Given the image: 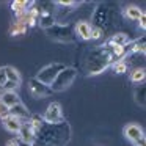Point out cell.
I'll use <instances>...</instances> for the list:
<instances>
[{
  "instance_id": "cell-1",
  "label": "cell",
  "mask_w": 146,
  "mask_h": 146,
  "mask_svg": "<svg viewBox=\"0 0 146 146\" xmlns=\"http://www.w3.org/2000/svg\"><path fill=\"white\" fill-rule=\"evenodd\" d=\"M77 77V71L72 69V68H66L64 66L63 69L58 72V76L55 77V80L50 83V91H63L66 90L71 83L74 82V79Z\"/></svg>"
},
{
  "instance_id": "cell-2",
  "label": "cell",
  "mask_w": 146,
  "mask_h": 146,
  "mask_svg": "<svg viewBox=\"0 0 146 146\" xmlns=\"http://www.w3.org/2000/svg\"><path fill=\"white\" fill-rule=\"evenodd\" d=\"M63 68H64V64H61V63H52V64H47V66H44L38 74H36L35 79L38 80V82L44 83L46 86H50V83L55 80V77L58 76V72H60V71L63 69Z\"/></svg>"
},
{
  "instance_id": "cell-3",
  "label": "cell",
  "mask_w": 146,
  "mask_h": 146,
  "mask_svg": "<svg viewBox=\"0 0 146 146\" xmlns=\"http://www.w3.org/2000/svg\"><path fill=\"white\" fill-rule=\"evenodd\" d=\"M124 135H126L127 140L133 143L135 146H146V137H145V132L143 129L138 126V124H127L124 127Z\"/></svg>"
},
{
  "instance_id": "cell-4",
  "label": "cell",
  "mask_w": 146,
  "mask_h": 146,
  "mask_svg": "<svg viewBox=\"0 0 146 146\" xmlns=\"http://www.w3.org/2000/svg\"><path fill=\"white\" fill-rule=\"evenodd\" d=\"M44 119L50 124H58L63 121V111H61V105L58 102H52L47 107L44 113Z\"/></svg>"
},
{
  "instance_id": "cell-5",
  "label": "cell",
  "mask_w": 146,
  "mask_h": 146,
  "mask_svg": "<svg viewBox=\"0 0 146 146\" xmlns=\"http://www.w3.org/2000/svg\"><path fill=\"white\" fill-rule=\"evenodd\" d=\"M29 90H30V94H32L33 98H47V96L50 94V88L46 86L44 83L38 82L36 79L30 80Z\"/></svg>"
},
{
  "instance_id": "cell-6",
  "label": "cell",
  "mask_w": 146,
  "mask_h": 146,
  "mask_svg": "<svg viewBox=\"0 0 146 146\" xmlns=\"http://www.w3.org/2000/svg\"><path fill=\"white\" fill-rule=\"evenodd\" d=\"M2 119H3V126H5V129H7L8 132L19 133L21 127H22V121L21 119H17L16 116H13V115H7V116H3Z\"/></svg>"
},
{
  "instance_id": "cell-7",
  "label": "cell",
  "mask_w": 146,
  "mask_h": 146,
  "mask_svg": "<svg viewBox=\"0 0 146 146\" xmlns=\"http://www.w3.org/2000/svg\"><path fill=\"white\" fill-rule=\"evenodd\" d=\"M0 102L5 105V107H13L16 104H21V99H19V94L16 91H5L3 94L0 96Z\"/></svg>"
},
{
  "instance_id": "cell-8",
  "label": "cell",
  "mask_w": 146,
  "mask_h": 146,
  "mask_svg": "<svg viewBox=\"0 0 146 146\" xmlns=\"http://www.w3.org/2000/svg\"><path fill=\"white\" fill-rule=\"evenodd\" d=\"M91 29L93 27L88 22H85V21H80V22L76 24V32L80 36V39H83V41L91 39Z\"/></svg>"
},
{
  "instance_id": "cell-9",
  "label": "cell",
  "mask_w": 146,
  "mask_h": 146,
  "mask_svg": "<svg viewBox=\"0 0 146 146\" xmlns=\"http://www.w3.org/2000/svg\"><path fill=\"white\" fill-rule=\"evenodd\" d=\"M8 115H13V116L17 118V119H24V118L29 116V110H27L25 105L16 104V105H13V107L8 108Z\"/></svg>"
},
{
  "instance_id": "cell-10",
  "label": "cell",
  "mask_w": 146,
  "mask_h": 146,
  "mask_svg": "<svg viewBox=\"0 0 146 146\" xmlns=\"http://www.w3.org/2000/svg\"><path fill=\"white\" fill-rule=\"evenodd\" d=\"M19 135H21V140L29 143V145H33V141H35V130L30 126H24L22 124V127L19 130Z\"/></svg>"
},
{
  "instance_id": "cell-11",
  "label": "cell",
  "mask_w": 146,
  "mask_h": 146,
  "mask_svg": "<svg viewBox=\"0 0 146 146\" xmlns=\"http://www.w3.org/2000/svg\"><path fill=\"white\" fill-rule=\"evenodd\" d=\"M5 74H7V82L16 83V85L21 83V74L17 72V69H14L11 66H5Z\"/></svg>"
},
{
  "instance_id": "cell-12",
  "label": "cell",
  "mask_w": 146,
  "mask_h": 146,
  "mask_svg": "<svg viewBox=\"0 0 146 146\" xmlns=\"http://www.w3.org/2000/svg\"><path fill=\"white\" fill-rule=\"evenodd\" d=\"M126 16L132 21H140V17L145 16V13H143L138 7H135V5H129V7L126 8Z\"/></svg>"
},
{
  "instance_id": "cell-13",
  "label": "cell",
  "mask_w": 146,
  "mask_h": 146,
  "mask_svg": "<svg viewBox=\"0 0 146 146\" xmlns=\"http://www.w3.org/2000/svg\"><path fill=\"white\" fill-rule=\"evenodd\" d=\"M129 42V36L126 33H115L110 39V46H126Z\"/></svg>"
},
{
  "instance_id": "cell-14",
  "label": "cell",
  "mask_w": 146,
  "mask_h": 146,
  "mask_svg": "<svg viewBox=\"0 0 146 146\" xmlns=\"http://www.w3.org/2000/svg\"><path fill=\"white\" fill-rule=\"evenodd\" d=\"M24 33H27V25L24 22L16 21L10 29V35L11 36H17V35H24Z\"/></svg>"
},
{
  "instance_id": "cell-15",
  "label": "cell",
  "mask_w": 146,
  "mask_h": 146,
  "mask_svg": "<svg viewBox=\"0 0 146 146\" xmlns=\"http://www.w3.org/2000/svg\"><path fill=\"white\" fill-rule=\"evenodd\" d=\"M145 76H146L145 68H137V69H133L132 74H130V80H132L133 83H140V82L145 80Z\"/></svg>"
},
{
  "instance_id": "cell-16",
  "label": "cell",
  "mask_w": 146,
  "mask_h": 146,
  "mask_svg": "<svg viewBox=\"0 0 146 146\" xmlns=\"http://www.w3.org/2000/svg\"><path fill=\"white\" fill-rule=\"evenodd\" d=\"M111 68H113V71L116 74H124L127 71V64L124 63L123 60H118V61H115L113 64H111Z\"/></svg>"
},
{
  "instance_id": "cell-17",
  "label": "cell",
  "mask_w": 146,
  "mask_h": 146,
  "mask_svg": "<svg viewBox=\"0 0 146 146\" xmlns=\"http://www.w3.org/2000/svg\"><path fill=\"white\" fill-rule=\"evenodd\" d=\"M41 116H38V115H33L32 116V119H30V124L29 126L32 127L33 130H38V129H41Z\"/></svg>"
},
{
  "instance_id": "cell-18",
  "label": "cell",
  "mask_w": 146,
  "mask_h": 146,
  "mask_svg": "<svg viewBox=\"0 0 146 146\" xmlns=\"http://www.w3.org/2000/svg\"><path fill=\"white\" fill-rule=\"evenodd\" d=\"M132 52H141V54H145V39L137 41L135 44L132 46Z\"/></svg>"
},
{
  "instance_id": "cell-19",
  "label": "cell",
  "mask_w": 146,
  "mask_h": 146,
  "mask_svg": "<svg viewBox=\"0 0 146 146\" xmlns=\"http://www.w3.org/2000/svg\"><path fill=\"white\" fill-rule=\"evenodd\" d=\"M102 36V30L99 27H93L91 29V39H99Z\"/></svg>"
},
{
  "instance_id": "cell-20",
  "label": "cell",
  "mask_w": 146,
  "mask_h": 146,
  "mask_svg": "<svg viewBox=\"0 0 146 146\" xmlns=\"http://www.w3.org/2000/svg\"><path fill=\"white\" fill-rule=\"evenodd\" d=\"M7 83V74H5V68H0V88H3Z\"/></svg>"
},
{
  "instance_id": "cell-21",
  "label": "cell",
  "mask_w": 146,
  "mask_h": 146,
  "mask_svg": "<svg viewBox=\"0 0 146 146\" xmlns=\"http://www.w3.org/2000/svg\"><path fill=\"white\" fill-rule=\"evenodd\" d=\"M113 47V54L115 55H123L124 54V47L123 46H111Z\"/></svg>"
},
{
  "instance_id": "cell-22",
  "label": "cell",
  "mask_w": 146,
  "mask_h": 146,
  "mask_svg": "<svg viewBox=\"0 0 146 146\" xmlns=\"http://www.w3.org/2000/svg\"><path fill=\"white\" fill-rule=\"evenodd\" d=\"M7 115H8V107H5V105L0 102V118L7 116Z\"/></svg>"
},
{
  "instance_id": "cell-23",
  "label": "cell",
  "mask_w": 146,
  "mask_h": 146,
  "mask_svg": "<svg viewBox=\"0 0 146 146\" xmlns=\"http://www.w3.org/2000/svg\"><path fill=\"white\" fill-rule=\"evenodd\" d=\"M57 5H61V7H74L76 5V2H64V0H60V2H57Z\"/></svg>"
},
{
  "instance_id": "cell-24",
  "label": "cell",
  "mask_w": 146,
  "mask_h": 146,
  "mask_svg": "<svg viewBox=\"0 0 146 146\" xmlns=\"http://www.w3.org/2000/svg\"><path fill=\"white\" fill-rule=\"evenodd\" d=\"M7 146H17V140L16 138H11L7 141Z\"/></svg>"
},
{
  "instance_id": "cell-25",
  "label": "cell",
  "mask_w": 146,
  "mask_h": 146,
  "mask_svg": "<svg viewBox=\"0 0 146 146\" xmlns=\"http://www.w3.org/2000/svg\"><path fill=\"white\" fill-rule=\"evenodd\" d=\"M140 25H141V29H145L146 27V22H145V16L140 17Z\"/></svg>"
},
{
  "instance_id": "cell-26",
  "label": "cell",
  "mask_w": 146,
  "mask_h": 146,
  "mask_svg": "<svg viewBox=\"0 0 146 146\" xmlns=\"http://www.w3.org/2000/svg\"><path fill=\"white\" fill-rule=\"evenodd\" d=\"M17 146H32V145H29V143L22 141V140H17Z\"/></svg>"
}]
</instances>
